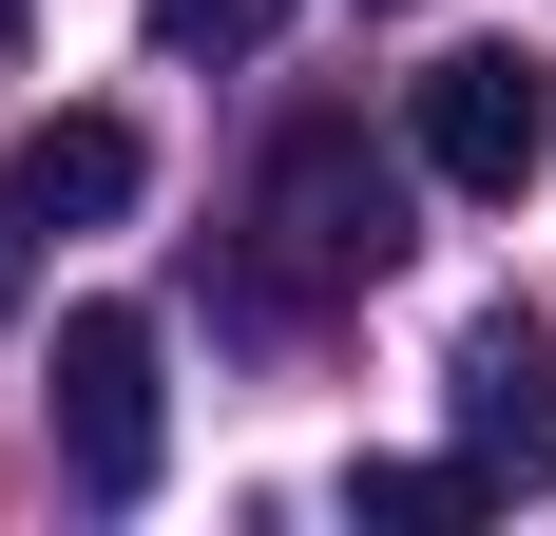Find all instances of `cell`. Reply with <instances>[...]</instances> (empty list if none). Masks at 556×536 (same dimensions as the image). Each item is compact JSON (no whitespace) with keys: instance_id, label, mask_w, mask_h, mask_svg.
Segmentation results:
<instances>
[{"instance_id":"1","label":"cell","mask_w":556,"mask_h":536,"mask_svg":"<svg viewBox=\"0 0 556 536\" xmlns=\"http://www.w3.org/2000/svg\"><path fill=\"white\" fill-rule=\"evenodd\" d=\"M269 250L307 268V288H384L403 268V154L365 115H288L269 135Z\"/></svg>"},{"instance_id":"2","label":"cell","mask_w":556,"mask_h":536,"mask_svg":"<svg viewBox=\"0 0 556 536\" xmlns=\"http://www.w3.org/2000/svg\"><path fill=\"white\" fill-rule=\"evenodd\" d=\"M403 154L442 173V192H480V212H518V192H538V154H556V77H538L518 39L422 58V77H403Z\"/></svg>"},{"instance_id":"3","label":"cell","mask_w":556,"mask_h":536,"mask_svg":"<svg viewBox=\"0 0 556 536\" xmlns=\"http://www.w3.org/2000/svg\"><path fill=\"white\" fill-rule=\"evenodd\" d=\"M58 480L77 498H154V460H173V383H154V307H77L58 326Z\"/></svg>"},{"instance_id":"4","label":"cell","mask_w":556,"mask_h":536,"mask_svg":"<svg viewBox=\"0 0 556 536\" xmlns=\"http://www.w3.org/2000/svg\"><path fill=\"white\" fill-rule=\"evenodd\" d=\"M442 403H460V460H480L500 498H556V326L538 307H480V326H460Z\"/></svg>"},{"instance_id":"5","label":"cell","mask_w":556,"mask_h":536,"mask_svg":"<svg viewBox=\"0 0 556 536\" xmlns=\"http://www.w3.org/2000/svg\"><path fill=\"white\" fill-rule=\"evenodd\" d=\"M0 173H20V212H39V230H115L135 192H154V154H135V115H39V135H20Z\"/></svg>"},{"instance_id":"6","label":"cell","mask_w":556,"mask_h":536,"mask_svg":"<svg viewBox=\"0 0 556 536\" xmlns=\"http://www.w3.org/2000/svg\"><path fill=\"white\" fill-rule=\"evenodd\" d=\"M480 460H365V480H345V518H384V536H442V518H480Z\"/></svg>"},{"instance_id":"7","label":"cell","mask_w":556,"mask_h":536,"mask_svg":"<svg viewBox=\"0 0 556 536\" xmlns=\"http://www.w3.org/2000/svg\"><path fill=\"white\" fill-rule=\"evenodd\" d=\"M135 20H154V58H250L288 0H135Z\"/></svg>"},{"instance_id":"8","label":"cell","mask_w":556,"mask_h":536,"mask_svg":"<svg viewBox=\"0 0 556 536\" xmlns=\"http://www.w3.org/2000/svg\"><path fill=\"white\" fill-rule=\"evenodd\" d=\"M20 288H39V212H20V173H0V326H20Z\"/></svg>"},{"instance_id":"9","label":"cell","mask_w":556,"mask_h":536,"mask_svg":"<svg viewBox=\"0 0 556 536\" xmlns=\"http://www.w3.org/2000/svg\"><path fill=\"white\" fill-rule=\"evenodd\" d=\"M0 20H20V0H0Z\"/></svg>"}]
</instances>
